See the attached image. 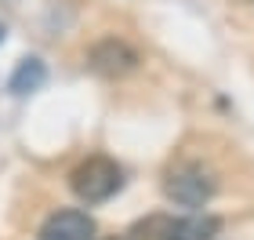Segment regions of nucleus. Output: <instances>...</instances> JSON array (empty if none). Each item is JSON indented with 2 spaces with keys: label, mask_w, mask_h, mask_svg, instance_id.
Here are the masks:
<instances>
[{
  "label": "nucleus",
  "mask_w": 254,
  "mask_h": 240,
  "mask_svg": "<svg viewBox=\"0 0 254 240\" xmlns=\"http://www.w3.org/2000/svg\"><path fill=\"white\" fill-rule=\"evenodd\" d=\"M69 186H73V193L84 204H102L124 186V171L113 164L109 157H87L84 164L73 167Z\"/></svg>",
  "instance_id": "nucleus-1"
},
{
  "label": "nucleus",
  "mask_w": 254,
  "mask_h": 240,
  "mask_svg": "<svg viewBox=\"0 0 254 240\" xmlns=\"http://www.w3.org/2000/svg\"><path fill=\"white\" fill-rule=\"evenodd\" d=\"M164 193H167V200L178 204V208H203V204L214 197V178L207 175L203 167L186 164V167H175L167 175Z\"/></svg>",
  "instance_id": "nucleus-2"
},
{
  "label": "nucleus",
  "mask_w": 254,
  "mask_h": 240,
  "mask_svg": "<svg viewBox=\"0 0 254 240\" xmlns=\"http://www.w3.org/2000/svg\"><path fill=\"white\" fill-rule=\"evenodd\" d=\"M145 230L153 240H214L222 222L214 215H186V219H149Z\"/></svg>",
  "instance_id": "nucleus-3"
},
{
  "label": "nucleus",
  "mask_w": 254,
  "mask_h": 240,
  "mask_svg": "<svg viewBox=\"0 0 254 240\" xmlns=\"http://www.w3.org/2000/svg\"><path fill=\"white\" fill-rule=\"evenodd\" d=\"M91 70L95 73H102V77H124V73H131L138 62V51L131 48L127 40H120V37H106V40H98L95 48H91Z\"/></svg>",
  "instance_id": "nucleus-4"
},
{
  "label": "nucleus",
  "mask_w": 254,
  "mask_h": 240,
  "mask_svg": "<svg viewBox=\"0 0 254 240\" xmlns=\"http://www.w3.org/2000/svg\"><path fill=\"white\" fill-rule=\"evenodd\" d=\"M95 237V219L87 211H55L48 222L40 226L37 240H91Z\"/></svg>",
  "instance_id": "nucleus-5"
},
{
  "label": "nucleus",
  "mask_w": 254,
  "mask_h": 240,
  "mask_svg": "<svg viewBox=\"0 0 254 240\" xmlns=\"http://www.w3.org/2000/svg\"><path fill=\"white\" fill-rule=\"evenodd\" d=\"M44 77H48V70H44L40 59H22L18 70L11 73V91L15 95H29V91H37L44 84Z\"/></svg>",
  "instance_id": "nucleus-6"
},
{
  "label": "nucleus",
  "mask_w": 254,
  "mask_h": 240,
  "mask_svg": "<svg viewBox=\"0 0 254 240\" xmlns=\"http://www.w3.org/2000/svg\"><path fill=\"white\" fill-rule=\"evenodd\" d=\"M0 40H4V26H0Z\"/></svg>",
  "instance_id": "nucleus-7"
},
{
  "label": "nucleus",
  "mask_w": 254,
  "mask_h": 240,
  "mask_svg": "<svg viewBox=\"0 0 254 240\" xmlns=\"http://www.w3.org/2000/svg\"><path fill=\"white\" fill-rule=\"evenodd\" d=\"M109 240H124V237H109Z\"/></svg>",
  "instance_id": "nucleus-8"
}]
</instances>
